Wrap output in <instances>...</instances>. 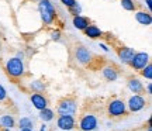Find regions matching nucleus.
Masks as SVG:
<instances>
[{
	"label": "nucleus",
	"instance_id": "obj_1",
	"mask_svg": "<svg viewBox=\"0 0 152 131\" xmlns=\"http://www.w3.org/2000/svg\"><path fill=\"white\" fill-rule=\"evenodd\" d=\"M3 71H4L6 76L9 78L14 85L23 82V79L26 76V66H24V62H23V59L17 58V56L9 58V59L6 61L4 65H3Z\"/></svg>",
	"mask_w": 152,
	"mask_h": 131
},
{
	"label": "nucleus",
	"instance_id": "obj_2",
	"mask_svg": "<svg viewBox=\"0 0 152 131\" xmlns=\"http://www.w3.org/2000/svg\"><path fill=\"white\" fill-rule=\"evenodd\" d=\"M38 11H39V17L44 26H56L58 24V14H56V9L52 4L51 0H39L38 1Z\"/></svg>",
	"mask_w": 152,
	"mask_h": 131
},
{
	"label": "nucleus",
	"instance_id": "obj_3",
	"mask_svg": "<svg viewBox=\"0 0 152 131\" xmlns=\"http://www.w3.org/2000/svg\"><path fill=\"white\" fill-rule=\"evenodd\" d=\"M104 111H106L107 117L111 119V120H121V119H124V117H127L130 114L128 110H127V104L124 103V100L117 97L111 99V100H109L106 103Z\"/></svg>",
	"mask_w": 152,
	"mask_h": 131
},
{
	"label": "nucleus",
	"instance_id": "obj_4",
	"mask_svg": "<svg viewBox=\"0 0 152 131\" xmlns=\"http://www.w3.org/2000/svg\"><path fill=\"white\" fill-rule=\"evenodd\" d=\"M77 96L76 94H68L61 97L56 102V113L58 116L61 114H68V116H75L77 113Z\"/></svg>",
	"mask_w": 152,
	"mask_h": 131
},
{
	"label": "nucleus",
	"instance_id": "obj_5",
	"mask_svg": "<svg viewBox=\"0 0 152 131\" xmlns=\"http://www.w3.org/2000/svg\"><path fill=\"white\" fill-rule=\"evenodd\" d=\"M99 110H94L89 106V111H82L79 117V128L82 131H93L96 130L99 124Z\"/></svg>",
	"mask_w": 152,
	"mask_h": 131
},
{
	"label": "nucleus",
	"instance_id": "obj_6",
	"mask_svg": "<svg viewBox=\"0 0 152 131\" xmlns=\"http://www.w3.org/2000/svg\"><path fill=\"white\" fill-rule=\"evenodd\" d=\"M99 71H102V76H103V79L107 81V82H115V81L121 76L120 66H117L114 62H111V61H107L106 58H104L103 64L100 65Z\"/></svg>",
	"mask_w": 152,
	"mask_h": 131
},
{
	"label": "nucleus",
	"instance_id": "obj_7",
	"mask_svg": "<svg viewBox=\"0 0 152 131\" xmlns=\"http://www.w3.org/2000/svg\"><path fill=\"white\" fill-rule=\"evenodd\" d=\"M0 107L4 109L7 113L16 116L18 114V109H17L16 103L11 100V97L7 94V90L4 89V86L0 83Z\"/></svg>",
	"mask_w": 152,
	"mask_h": 131
},
{
	"label": "nucleus",
	"instance_id": "obj_8",
	"mask_svg": "<svg viewBox=\"0 0 152 131\" xmlns=\"http://www.w3.org/2000/svg\"><path fill=\"white\" fill-rule=\"evenodd\" d=\"M125 104H127L128 113H138V111H141L142 109H145V106L148 104V102L144 94H132V96L128 99V103H125Z\"/></svg>",
	"mask_w": 152,
	"mask_h": 131
},
{
	"label": "nucleus",
	"instance_id": "obj_9",
	"mask_svg": "<svg viewBox=\"0 0 152 131\" xmlns=\"http://www.w3.org/2000/svg\"><path fill=\"white\" fill-rule=\"evenodd\" d=\"M149 62H151V59H149V55L147 52H135L134 56H132V59L127 65L130 66L132 71H141L142 68L147 66Z\"/></svg>",
	"mask_w": 152,
	"mask_h": 131
},
{
	"label": "nucleus",
	"instance_id": "obj_10",
	"mask_svg": "<svg viewBox=\"0 0 152 131\" xmlns=\"http://www.w3.org/2000/svg\"><path fill=\"white\" fill-rule=\"evenodd\" d=\"M77 124L75 116H68V114H61L56 120V127L62 131H71L73 130Z\"/></svg>",
	"mask_w": 152,
	"mask_h": 131
},
{
	"label": "nucleus",
	"instance_id": "obj_11",
	"mask_svg": "<svg viewBox=\"0 0 152 131\" xmlns=\"http://www.w3.org/2000/svg\"><path fill=\"white\" fill-rule=\"evenodd\" d=\"M30 102H31V104H33L38 111L45 109V107H48V104H49V100H48V97L45 96V93L42 94V93H38V92L30 93Z\"/></svg>",
	"mask_w": 152,
	"mask_h": 131
},
{
	"label": "nucleus",
	"instance_id": "obj_12",
	"mask_svg": "<svg viewBox=\"0 0 152 131\" xmlns=\"http://www.w3.org/2000/svg\"><path fill=\"white\" fill-rule=\"evenodd\" d=\"M127 87L134 94H145V86H144V83L137 76H134V75L127 78Z\"/></svg>",
	"mask_w": 152,
	"mask_h": 131
},
{
	"label": "nucleus",
	"instance_id": "obj_13",
	"mask_svg": "<svg viewBox=\"0 0 152 131\" xmlns=\"http://www.w3.org/2000/svg\"><path fill=\"white\" fill-rule=\"evenodd\" d=\"M135 13V20L141 26H151L152 24V16H151V11H145L144 9H138L137 11H134Z\"/></svg>",
	"mask_w": 152,
	"mask_h": 131
},
{
	"label": "nucleus",
	"instance_id": "obj_14",
	"mask_svg": "<svg viewBox=\"0 0 152 131\" xmlns=\"http://www.w3.org/2000/svg\"><path fill=\"white\" fill-rule=\"evenodd\" d=\"M83 34L90 40H100V38H103L104 31H102V30H100L97 26H94V24H89V26L83 30Z\"/></svg>",
	"mask_w": 152,
	"mask_h": 131
},
{
	"label": "nucleus",
	"instance_id": "obj_15",
	"mask_svg": "<svg viewBox=\"0 0 152 131\" xmlns=\"http://www.w3.org/2000/svg\"><path fill=\"white\" fill-rule=\"evenodd\" d=\"M72 24H73V27H75L76 30H80V31H83V30H85L89 24H92V21H90V18H89V17L77 14V16H73Z\"/></svg>",
	"mask_w": 152,
	"mask_h": 131
},
{
	"label": "nucleus",
	"instance_id": "obj_16",
	"mask_svg": "<svg viewBox=\"0 0 152 131\" xmlns=\"http://www.w3.org/2000/svg\"><path fill=\"white\" fill-rule=\"evenodd\" d=\"M0 128H14L17 126V121L14 119V116L10 114V113H6V114L0 116Z\"/></svg>",
	"mask_w": 152,
	"mask_h": 131
},
{
	"label": "nucleus",
	"instance_id": "obj_17",
	"mask_svg": "<svg viewBox=\"0 0 152 131\" xmlns=\"http://www.w3.org/2000/svg\"><path fill=\"white\" fill-rule=\"evenodd\" d=\"M38 116H39V119L44 121V123H47V121H51L54 120V110L52 109H48V107H45V109L39 110V113H38Z\"/></svg>",
	"mask_w": 152,
	"mask_h": 131
},
{
	"label": "nucleus",
	"instance_id": "obj_18",
	"mask_svg": "<svg viewBox=\"0 0 152 131\" xmlns=\"http://www.w3.org/2000/svg\"><path fill=\"white\" fill-rule=\"evenodd\" d=\"M30 89H31V92L44 93L47 90V85H45L42 81H31V82H30Z\"/></svg>",
	"mask_w": 152,
	"mask_h": 131
},
{
	"label": "nucleus",
	"instance_id": "obj_19",
	"mask_svg": "<svg viewBox=\"0 0 152 131\" xmlns=\"http://www.w3.org/2000/svg\"><path fill=\"white\" fill-rule=\"evenodd\" d=\"M121 7L127 11H137L138 9H141L134 0H121Z\"/></svg>",
	"mask_w": 152,
	"mask_h": 131
},
{
	"label": "nucleus",
	"instance_id": "obj_20",
	"mask_svg": "<svg viewBox=\"0 0 152 131\" xmlns=\"http://www.w3.org/2000/svg\"><path fill=\"white\" fill-rule=\"evenodd\" d=\"M18 127H20V128H33L34 120L30 119V117H27V116L20 117V120H18Z\"/></svg>",
	"mask_w": 152,
	"mask_h": 131
},
{
	"label": "nucleus",
	"instance_id": "obj_21",
	"mask_svg": "<svg viewBox=\"0 0 152 131\" xmlns=\"http://www.w3.org/2000/svg\"><path fill=\"white\" fill-rule=\"evenodd\" d=\"M138 72H140V75H141L142 78H145V79H148V81H151L152 79V65H151V62H149L147 66H144L141 71H138Z\"/></svg>",
	"mask_w": 152,
	"mask_h": 131
},
{
	"label": "nucleus",
	"instance_id": "obj_22",
	"mask_svg": "<svg viewBox=\"0 0 152 131\" xmlns=\"http://www.w3.org/2000/svg\"><path fill=\"white\" fill-rule=\"evenodd\" d=\"M68 11H69V14H72V16H77V14L82 13V7H80V4H77V1H76L73 6L68 7Z\"/></svg>",
	"mask_w": 152,
	"mask_h": 131
},
{
	"label": "nucleus",
	"instance_id": "obj_23",
	"mask_svg": "<svg viewBox=\"0 0 152 131\" xmlns=\"http://www.w3.org/2000/svg\"><path fill=\"white\" fill-rule=\"evenodd\" d=\"M61 37H62V34H61V30H58V28L51 33V40H54V41H59Z\"/></svg>",
	"mask_w": 152,
	"mask_h": 131
},
{
	"label": "nucleus",
	"instance_id": "obj_24",
	"mask_svg": "<svg viewBox=\"0 0 152 131\" xmlns=\"http://www.w3.org/2000/svg\"><path fill=\"white\" fill-rule=\"evenodd\" d=\"M59 1L66 7H71V6H73L76 3V0H59Z\"/></svg>",
	"mask_w": 152,
	"mask_h": 131
},
{
	"label": "nucleus",
	"instance_id": "obj_25",
	"mask_svg": "<svg viewBox=\"0 0 152 131\" xmlns=\"http://www.w3.org/2000/svg\"><path fill=\"white\" fill-rule=\"evenodd\" d=\"M147 94H148V96H151V94H152V85H151V82L147 85Z\"/></svg>",
	"mask_w": 152,
	"mask_h": 131
},
{
	"label": "nucleus",
	"instance_id": "obj_26",
	"mask_svg": "<svg viewBox=\"0 0 152 131\" xmlns=\"http://www.w3.org/2000/svg\"><path fill=\"white\" fill-rule=\"evenodd\" d=\"M145 3H147L148 11H151V9H152V0H145Z\"/></svg>",
	"mask_w": 152,
	"mask_h": 131
},
{
	"label": "nucleus",
	"instance_id": "obj_27",
	"mask_svg": "<svg viewBox=\"0 0 152 131\" xmlns=\"http://www.w3.org/2000/svg\"><path fill=\"white\" fill-rule=\"evenodd\" d=\"M41 131H47V126H45V124H42V126H41Z\"/></svg>",
	"mask_w": 152,
	"mask_h": 131
},
{
	"label": "nucleus",
	"instance_id": "obj_28",
	"mask_svg": "<svg viewBox=\"0 0 152 131\" xmlns=\"http://www.w3.org/2000/svg\"><path fill=\"white\" fill-rule=\"evenodd\" d=\"M20 131H33V128H20Z\"/></svg>",
	"mask_w": 152,
	"mask_h": 131
},
{
	"label": "nucleus",
	"instance_id": "obj_29",
	"mask_svg": "<svg viewBox=\"0 0 152 131\" xmlns=\"http://www.w3.org/2000/svg\"><path fill=\"white\" fill-rule=\"evenodd\" d=\"M24 1H39V0H24Z\"/></svg>",
	"mask_w": 152,
	"mask_h": 131
},
{
	"label": "nucleus",
	"instance_id": "obj_30",
	"mask_svg": "<svg viewBox=\"0 0 152 131\" xmlns=\"http://www.w3.org/2000/svg\"><path fill=\"white\" fill-rule=\"evenodd\" d=\"M1 131H10L9 128H1Z\"/></svg>",
	"mask_w": 152,
	"mask_h": 131
},
{
	"label": "nucleus",
	"instance_id": "obj_31",
	"mask_svg": "<svg viewBox=\"0 0 152 131\" xmlns=\"http://www.w3.org/2000/svg\"><path fill=\"white\" fill-rule=\"evenodd\" d=\"M0 54H1V45H0Z\"/></svg>",
	"mask_w": 152,
	"mask_h": 131
}]
</instances>
